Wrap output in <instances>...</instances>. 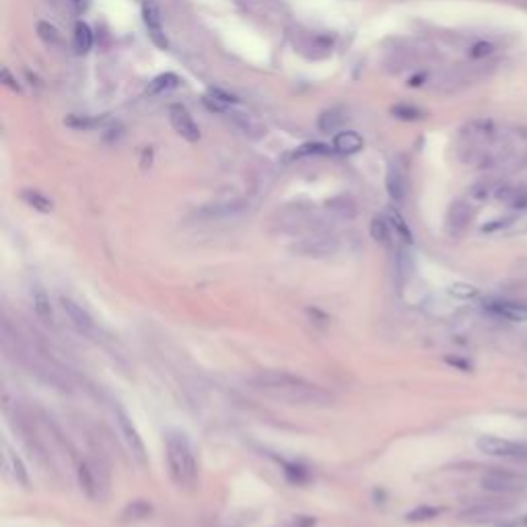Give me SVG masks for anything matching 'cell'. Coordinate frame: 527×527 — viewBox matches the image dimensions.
Segmentation results:
<instances>
[{
	"mask_svg": "<svg viewBox=\"0 0 527 527\" xmlns=\"http://www.w3.org/2000/svg\"><path fill=\"white\" fill-rule=\"evenodd\" d=\"M250 385L264 396L293 406H328L332 396L320 385L284 371H260L250 377Z\"/></svg>",
	"mask_w": 527,
	"mask_h": 527,
	"instance_id": "1",
	"label": "cell"
},
{
	"mask_svg": "<svg viewBox=\"0 0 527 527\" xmlns=\"http://www.w3.org/2000/svg\"><path fill=\"white\" fill-rule=\"evenodd\" d=\"M165 455L169 465V476L179 488H192L198 478V465L194 457V449L185 435L169 433L165 441Z\"/></svg>",
	"mask_w": 527,
	"mask_h": 527,
	"instance_id": "2",
	"label": "cell"
},
{
	"mask_svg": "<svg viewBox=\"0 0 527 527\" xmlns=\"http://www.w3.org/2000/svg\"><path fill=\"white\" fill-rule=\"evenodd\" d=\"M79 482L91 501H103L109 490V470L107 463L99 457L83 459L79 465Z\"/></svg>",
	"mask_w": 527,
	"mask_h": 527,
	"instance_id": "3",
	"label": "cell"
},
{
	"mask_svg": "<svg viewBox=\"0 0 527 527\" xmlns=\"http://www.w3.org/2000/svg\"><path fill=\"white\" fill-rule=\"evenodd\" d=\"M476 447L480 453L484 455H492V457H527V445L526 443H517V441L503 439V437H494V435H484L476 441Z\"/></svg>",
	"mask_w": 527,
	"mask_h": 527,
	"instance_id": "4",
	"label": "cell"
},
{
	"mask_svg": "<svg viewBox=\"0 0 527 527\" xmlns=\"http://www.w3.org/2000/svg\"><path fill=\"white\" fill-rule=\"evenodd\" d=\"M115 423L122 431V437L126 441L128 449L132 451V455L136 457V461L140 465L147 463V449H145V443H142V437L138 433V429L134 427V423L130 420L128 412L122 408V406H115Z\"/></svg>",
	"mask_w": 527,
	"mask_h": 527,
	"instance_id": "5",
	"label": "cell"
},
{
	"mask_svg": "<svg viewBox=\"0 0 527 527\" xmlns=\"http://www.w3.org/2000/svg\"><path fill=\"white\" fill-rule=\"evenodd\" d=\"M60 305H62V311L66 313L71 326L83 334V336H93L97 332V326H95V320L91 317L87 309L83 305H79L77 301H73L71 297H60Z\"/></svg>",
	"mask_w": 527,
	"mask_h": 527,
	"instance_id": "6",
	"label": "cell"
},
{
	"mask_svg": "<svg viewBox=\"0 0 527 527\" xmlns=\"http://www.w3.org/2000/svg\"><path fill=\"white\" fill-rule=\"evenodd\" d=\"M340 250V243L336 237L330 235H313L303 239L301 243L295 246V252L307 258H326V256H334Z\"/></svg>",
	"mask_w": 527,
	"mask_h": 527,
	"instance_id": "7",
	"label": "cell"
},
{
	"mask_svg": "<svg viewBox=\"0 0 527 527\" xmlns=\"http://www.w3.org/2000/svg\"><path fill=\"white\" fill-rule=\"evenodd\" d=\"M142 19H145V25L149 29V35L153 39V44L161 50H167L169 41L163 33V19H161V8L155 0H145L142 2Z\"/></svg>",
	"mask_w": 527,
	"mask_h": 527,
	"instance_id": "8",
	"label": "cell"
},
{
	"mask_svg": "<svg viewBox=\"0 0 527 527\" xmlns=\"http://www.w3.org/2000/svg\"><path fill=\"white\" fill-rule=\"evenodd\" d=\"M482 488L484 490H490V492H517L524 488V480L511 472H501V470H494V472H488L482 476L480 480Z\"/></svg>",
	"mask_w": 527,
	"mask_h": 527,
	"instance_id": "9",
	"label": "cell"
},
{
	"mask_svg": "<svg viewBox=\"0 0 527 527\" xmlns=\"http://www.w3.org/2000/svg\"><path fill=\"white\" fill-rule=\"evenodd\" d=\"M169 122H172V126H174L177 134L181 138H185L187 142H198L200 140V128H198V124L194 122V118L189 115V111L183 105L176 103V105L169 107Z\"/></svg>",
	"mask_w": 527,
	"mask_h": 527,
	"instance_id": "10",
	"label": "cell"
},
{
	"mask_svg": "<svg viewBox=\"0 0 527 527\" xmlns=\"http://www.w3.org/2000/svg\"><path fill=\"white\" fill-rule=\"evenodd\" d=\"M472 216H474V208L470 202H465V200L453 202L447 212V233L451 237H459L468 229Z\"/></svg>",
	"mask_w": 527,
	"mask_h": 527,
	"instance_id": "11",
	"label": "cell"
},
{
	"mask_svg": "<svg viewBox=\"0 0 527 527\" xmlns=\"http://www.w3.org/2000/svg\"><path fill=\"white\" fill-rule=\"evenodd\" d=\"M490 315L499 320H507L513 324H524L527 322V303L519 301H490L484 307Z\"/></svg>",
	"mask_w": 527,
	"mask_h": 527,
	"instance_id": "12",
	"label": "cell"
},
{
	"mask_svg": "<svg viewBox=\"0 0 527 527\" xmlns=\"http://www.w3.org/2000/svg\"><path fill=\"white\" fill-rule=\"evenodd\" d=\"M385 187H387V194L391 200L402 202L406 198V169L398 161H391L387 167Z\"/></svg>",
	"mask_w": 527,
	"mask_h": 527,
	"instance_id": "13",
	"label": "cell"
},
{
	"mask_svg": "<svg viewBox=\"0 0 527 527\" xmlns=\"http://www.w3.org/2000/svg\"><path fill=\"white\" fill-rule=\"evenodd\" d=\"M494 198L499 202L511 206L513 210H526L527 208V187H524V185L505 183V185L494 189Z\"/></svg>",
	"mask_w": 527,
	"mask_h": 527,
	"instance_id": "14",
	"label": "cell"
},
{
	"mask_svg": "<svg viewBox=\"0 0 527 527\" xmlns=\"http://www.w3.org/2000/svg\"><path fill=\"white\" fill-rule=\"evenodd\" d=\"M362 136L354 130H342L332 140V149L340 155H354L362 149Z\"/></svg>",
	"mask_w": 527,
	"mask_h": 527,
	"instance_id": "15",
	"label": "cell"
},
{
	"mask_svg": "<svg viewBox=\"0 0 527 527\" xmlns=\"http://www.w3.org/2000/svg\"><path fill=\"white\" fill-rule=\"evenodd\" d=\"M385 216H387V221H389V225H391V229H394L396 239H400L404 246H412V241H414V239H412V231H410L408 223L404 221V216H402L396 208H387Z\"/></svg>",
	"mask_w": 527,
	"mask_h": 527,
	"instance_id": "16",
	"label": "cell"
},
{
	"mask_svg": "<svg viewBox=\"0 0 527 527\" xmlns=\"http://www.w3.org/2000/svg\"><path fill=\"white\" fill-rule=\"evenodd\" d=\"M31 301H33V309L37 313V317L46 324H50L54 320V313H52V307H50V299L48 295L44 293L41 286H33L31 288Z\"/></svg>",
	"mask_w": 527,
	"mask_h": 527,
	"instance_id": "17",
	"label": "cell"
},
{
	"mask_svg": "<svg viewBox=\"0 0 527 527\" xmlns=\"http://www.w3.org/2000/svg\"><path fill=\"white\" fill-rule=\"evenodd\" d=\"M151 513H153V505L151 503H147V501H132L122 511V519L124 521H142Z\"/></svg>",
	"mask_w": 527,
	"mask_h": 527,
	"instance_id": "18",
	"label": "cell"
},
{
	"mask_svg": "<svg viewBox=\"0 0 527 527\" xmlns=\"http://www.w3.org/2000/svg\"><path fill=\"white\" fill-rule=\"evenodd\" d=\"M344 124V115L340 109H328L320 115L317 120V128L324 132V134H332L336 130H340V126Z\"/></svg>",
	"mask_w": 527,
	"mask_h": 527,
	"instance_id": "19",
	"label": "cell"
},
{
	"mask_svg": "<svg viewBox=\"0 0 527 527\" xmlns=\"http://www.w3.org/2000/svg\"><path fill=\"white\" fill-rule=\"evenodd\" d=\"M21 198L25 200L27 206H31V208L37 210V212H52V208H54L52 200H50L46 194L37 192V189H25V192L21 194Z\"/></svg>",
	"mask_w": 527,
	"mask_h": 527,
	"instance_id": "20",
	"label": "cell"
},
{
	"mask_svg": "<svg viewBox=\"0 0 527 527\" xmlns=\"http://www.w3.org/2000/svg\"><path fill=\"white\" fill-rule=\"evenodd\" d=\"M371 235L375 241L379 243H389L391 237H394V229L387 221V216H375L371 221Z\"/></svg>",
	"mask_w": 527,
	"mask_h": 527,
	"instance_id": "21",
	"label": "cell"
},
{
	"mask_svg": "<svg viewBox=\"0 0 527 527\" xmlns=\"http://www.w3.org/2000/svg\"><path fill=\"white\" fill-rule=\"evenodd\" d=\"M179 85V79L174 73H165V75H159L153 83H149V89H147V95L153 97V95H161V93H167L172 89H176Z\"/></svg>",
	"mask_w": 527,
	"mask_h": 527,
	"instance_id": "22",
	"label": "cell"
},
{
	"mask_svg": "<svg viewBox=\"0 0 527 527\" xmlns=\"http://www.w3.org/2000/svg\"><path fill=\"white\" fill-rule=\"evenodd\" d=\"M91 46H93V33H91L87 23L79 21L75 25V50L79 54H87L89 50H91Z\"/></svg>",
	"mask_w": 527,
	"mask_h": 527,
	"instance_id": "23",
	"label": "cell"
},
{
	"mask_svg": "<svg viewBox=\"0 0 527 527\" xmlns=\"http://www.w3.org/2000/svg\"><path fill=\"white\" fill-rule=\"evenodd\" d=\"M6 465H8V470H10L12 478H15L19 484H23V486H27V484H29L27 470H25L23 461H21V459H19L12 451H6Z\"/></svg>",
	"mask_w": 527,
	"mask_h": 527,
	"instance_id": "24",
	"label": "cell"
},
{
	"mask_svg": "<svg viewBox=\"0 0 527 527\" xmlns=\"http://www.w3.org/2000/svg\"><path fill=\"white\" fill-rule=\"evenodd\" d=\"M107 118H91V115H68L64 120L66 126L75 128V130H93V128H99Z\"/></svg>",
	"mask_w": 527,
	"mask_h": 527,
	"instance_id": "25",
	"label": "cell"
},
{
	"mask_svg": "<svg viewBox=\"0 0 527 527\" xmlns=\"http://www.w3.org/2000/svg\"><path fill=\"white\" fill-rule=\"evenodd\" d=\"M391 113L398 118V120H404V122H416V120H423L425 118V111L414 107V105H406V103H400V105H394L391 107Z\"/></svg>",
	"mask_w": 527,
	"mask_h": 527,
	"instance_id": "26",
	"label": "cell"
},
{
	"mask_svg": "<svg viewBox=\"0 0 527 527\" xmlns=\"http://www.w3.org/2000/svg\"><path fill=\"white\" fill-rule=\"evenodd\" d=\"M447 290H449V295H451V297L461 299V301L476 299V297H478V293H480L474 284H468V282H453Z\"/></svg>",
	"mask_w": 527,
	"mask_h": 527,
	"instance_id": "27",
	"label": "cell"
},
{
	"mask_svg": "<svg viewBox=\"0 0 527 527\" xmlns=\"http://www.w3.org/2000/svg\"><path fill=\"white\" fill-rule=\"evenodd\" d=\"M441 515V509L437 507H429V505H423V507H416L414 511H410L408 515H406V519L408 521H412V524H420V521H431V519H435V517H439Z\"/></svg>",
	"mask_w": 527,
	"mask_h": 527,
	"instance_id": "28",
	"label": "cell"
},
{
	"mask_svg": "<svg viewBox=\"0 0 527 527\" xmlns=\"http://www.w3.org/2000/svg\"><path fill=\"white\" fill-rule=\"evenodd\" d=\"M37 35L41 41H46L48 46H56L60 41V31L50 23V21H39L37 23Z\"/></svg>",
	"mask_w": 527,
	"mask_h": 527,
	"instance_id": "29",
	"label": "cell"
},
{
	"mask_svg": "<svg viewBox=\"0 0 527 527\" xmlns=\"http://www.w3.org/2000/svg\"><path fill=\"white\" fill-rule=\"evenodd\" d=\"M233 120L243 128L246 134H260V132H264L262 124L252 113H233Z\"/></svg>",
	"mask_w": 527,
	"mask_h": 527,
	"instance_id": "30",
	"label": "cell"
},
{
	"mask_svg": "<svg viewBox=\"0 0 527 527\" xmlns=\"http://www.w3.org/2000/svg\"><path fill=\"white\" fill-rule=\"evenodd\" d=\"M517 223V214H511V216H501V219H494L490 223H486L482 227V233H499V231H505L509 227H513Z\"/></svg>",
	"mask_w": 527,
	"mask_h": 527,
	"instance_id": "31",
	"label": "cell"
},
{
	"mask_svg": "<svg viewBox=\"0 0 527 527\" xmlns=\"http://www.w3.org/2000/svg\"><path fill=\"white\" fill-rule=\"evenodd\" d=\"M328 153H332L330 147L309 142V145H303V147L295 153V159H299V157H309V155H328Z\"/></svg>",
	"mask_w": 527,
	"mask_h": 527,
	"instance_id": "32",
	"label": "cell"
},
{
	"mask_svg": "<svg viewBox=\"0 0 527 527\" xmlns=\"http://www.w3.org/2000/svg\"><path fill=\"white\" fill-rule=\"evenodd\" d=\"M490 194H494V187L490 183H476L470 189V198L476 200V202H484L486 198H490Z\"/></svg>",
	"mask_w": 527,
	"mask_h": 527,
	"instance_id": "33",
	"label": "cell"
},
{
	"mask_svg": "<svg viewBox=\"0 0 527 527\" xmlns=\"http://www.w3.org/2000/svg\"><path fill=\"white\" fill-rule=\"evenodd\" d=\"M494 52V46L488 44V41H478L470 48V56L472 58H486Z\"/></svg>",
	"mask_w": 527,
	"mask_h": 527,
	"instance_id": "34",
	"label": "cell"
},
{
	"mask_svg": "<svg viewBox=\"0 0 527 527\" xmlns=\"http://www.w3.org/2000/svg\"><path fill=\"white\" fill-rule=\"evenodd\" d=\"M214 101H219L225 109L229 107V105H233V103H237V97L235 95H229V93H225V91H221V89H210V93H208Z\"/></svg>",
	"mask_w": 527,
	"mask_h": 527,
	"instance_id": "35",
	"label": "cell"
},
{
	"mask_svg": "<svg viewBox=\"0 0 527 527\" xmlns=\"http://www.w3.org/2000/svg\"><path fill=\"white\" fill-rule=\"evenodd\" d=\"M0 77H2V83H4L6 87L10 89L12 93H21V85L17 83V79H15V77L10 75V71H8V68H2Z\"/></svg>",
	"mask_w": 527,
	"mask_h": 527,
	"instance_id": "36",
	"label": "cell"
},
{
	"mask_svg": "<svg viewBox=\"0 0 527 527\" xmlns=\"http://www.w3.org/2000/svg\"><path fill=\"white\" fill-rule=\"evenodd\" d=\"M315 526L313 517H297V521H293L288 527H311Z\"/></svg>",
	"mask_w": 527,
	"mask_h": 527,
	"instance_id": "37",
	"label": "cell"
},
{
	"mask_svg": "<svg viewBox=\"0 0 527 527\" xmlns=\"http://www.w3.org/2000/svg\"><path fill=\"white\" fill-rule=\"evenodd\" d=\"M524 526H527V517H524Z\"/></svg>",
	"mask_w": 527,
	"mask_h": 527,
	"instance_id": "38",
	"label": "cell"
}]
</instances>
